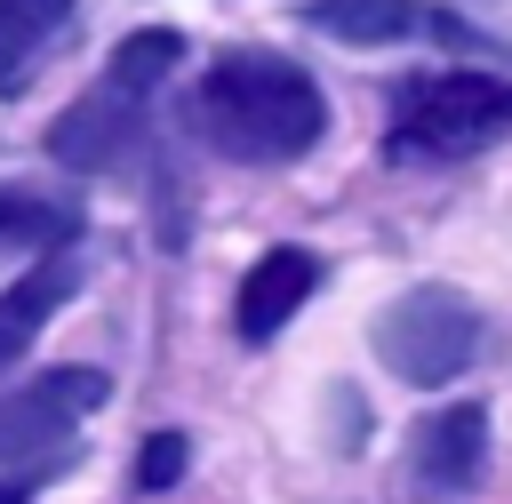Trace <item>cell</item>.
Segmentation results:
<instances>
[{
    "label": "cell",
    "instance_id": "cell-1",
    "mask_svg": "<svg viewBox=\"0 0 512 504\" xmlns=\"http://www.w3.org/2000/svg\"><path fill=\"white\" fill-rule=\"evenodd\" d=\"M184 128L224 160L280 168L328 136V104H320V80L304 64H288L272 48H224L200 64V80L184 96Z\"/></svg>",
    "mask_w": 512,
    "mask_h": 504
},
{
    "label": "cell",
    "instance_id": "cell-2",
    "mask_svg": "<svg viewBox=\"0 0 512 504\" xmlns=\"http://www.w3.org/2000/svg\"><path fill=\"white\" fill-rule=\"evenodd\" d=\"M184 64L176 32H128V48L104 64V80L48 128V152L64 168H128L144 160V120H152V88Z\"/></svg>",
    "mask_w": 512,
    "mask_h": 504
},
{
    "label": "cell",
    "instance_id": "cell-3",
    "mask_svg": "<svg viewBox=\"0 0 512 504\" xmlns=\"http://www.w3.org/2000/svg\"><path fill=\"white\" fill-rule=\"evenodd\" d=\"M512 136V80L488 72H416L392 88V128H384V160L424 168V160H464L480 144Z\"/></svg>",
    "mask_w": 512,
    "mask_h": 504
},
{
    "label": "cell",
    "instance_id": "cell-4",
    "mask_svg": "<svg viewBox=\"0 0 512 504\" xmlns=\"http://www.w3.org/2000/svg\"><path fill=\"white\" fill-rule=\"evenodd\" d=\"M480 336H488V320L456 296V288H408L400 304H384V320H376V352H384V368L400 376V384H448V376H464L472 360H480Z\"/></svg>",
    "mask_w": 512,
    "mask_h": 504
},
{
    "label": "cell",
    "instance_id": "cell-5",
    "mask_svg": "<svg viewBox=\"0 0 512 504\" xmlns=\"http://www.w3.org/2000/svg\"><path fill=\"white\" fill-rule=\"evenodd\" d=\"M104 368H40L32 384L0 392V472H24V464H48L96 408H104Z\"/></svg>",
    "mask_w": 512,
    "mask_h": 504
},
{
    "label": "cell",
    "instance_id": "cell-6",
    "mask_svg": "<svg viewBox=\"0 0 512 504\" xmlns=\"http://www.w3.org/2000/svg\"><path fill=\"white\" fill-rule=\"evenodd\" d=\"M400 480H408L416 504H464V496L488 480V408H480V400L432 408V416L408 432Z\"/></svg>",
    "mask_w": 512,
    "mask_h": 504
},
{
    "label": "cell",
    "instance_id": "cell-7",
    "mask_svg": "<svg viewBox=\"0 0 512 504\" xmlns=\"http://www.w3.org/2000/svg\"><path fill=\"white\" fill-rule=\"evenodd\" d=\"M304 24H320L344 48H392V40H480L472 24L424 8V0H304Z\"/></svg>",
    "mask_w": 512,
    "mask_h": 504
},
{
    "label": "cell",
    "instance_id": "cell-8",
    "mask_svg": "<svg viewBox=\"0 0 512 504\" xmlns=\"http://www.w3.org/2000/svg\"><path fill=\"white\" fill-rule=\"evenodd\" d=\"M320 288V264L304 256V248H272V256H256L248 264V280H240V304H232V328L248 336V344H264V336H280L296 312H304V296Z\"/></svg>",
    "mask_w": 512,
    "mask_h": 504
},
{
    "label": "cell",
    "instance_id": "cell-9",
    "mask_svg": "<svg viewBox=\"0 0 512 504\" xmlns=\"http://www.w3.org/2000/svg\"><path fill=\"white\" fill-rule=\"evenodd\" d=\"M72 288H80V264H72V256H56V248H48L16 288H0V376L32 352V336L48 328V312H56V304H72Z\"/></svg>",
    "mask_w": 512,
    "mask_h": 504
},
{
    "label": "cell",
    "instance_id": "cell-10",
    "mask_svg": "<svg viewBox=\"0 0 512 504\" xmlns=\"http://www.w3.org/2000/svg\"><path fill=\"white\" fill-rule=\"evenodd\" d=\"M80 0H0V96H16L64 40Z\"/></svg>",
    "mask_w": 512,
    "mask_h": 504
},
{
    "label": "cell",
    "instance_id": "cell-11",
    "mask_svg": "<svg viewBox=\"0 0 512 504\" xmlns=\"http://www.w3.org/2000/svg\"><path fill=\"white\" fill-rule=\"evenodd\" d=\"M72 232H80L72 208H56V200H40L24 184H0V256H16V248H72Z\"/></svg>",
    "mask_w": 512,
    "mask_h": 504
},
{
    "label": "cell",
    "instance_id": "cell-12",
    "mask_svg": "<svg viewBox=\"0 0 512 504\" xmlns=\"http://www.w3.org/2000/svg\"><path fill=\"white\" fill-rule=\"evenodd\" d=\"M184 432H152L144 440V464H136V488H176V472H184Z\"/></svg>",
    "mask_w": 512,
    "mask_h": 504
},
{
    "label": "cell",
    "instance_id": "cell-13",
    "mask_svg": "<svg viewBox=\"0 0 512 504\" xmlns=\"http://www.w3.org/2000/svg\"><path fill=\"white\" fill-rule=\"evenodd\" d=\"M0 504H32V480H16V472H0Z\"/></svg>",
    "mask_w": 512,
    "mask_h": 504
}]
</instances>
